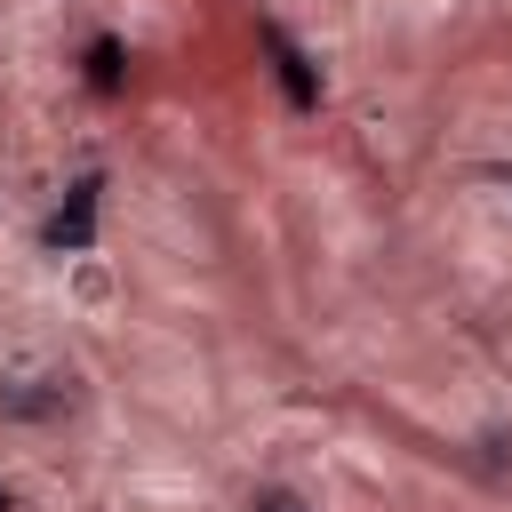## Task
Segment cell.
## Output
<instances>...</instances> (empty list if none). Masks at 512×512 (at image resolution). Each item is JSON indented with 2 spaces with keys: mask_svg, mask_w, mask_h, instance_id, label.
<instances>
[{
  "mask_svg": "<svg viewBox=\"0 0 512 512\" xmlns=\"http://www.w3.org/2000/svg\"><path fill=\"white\" fill-rule=\"evenodd\" d=\"M120 64H128V56H120V40H112V32H96V40H88V80H96V88H120Z\"/></svg>",
  "mask_w": 512,
  "mask_h": 512,
  "instance_id": "3",
  "label": "cell"
},
{
  "mask_svg": "<svg viewBox=\"0 0 512 512\" xmlns=\"http://www.w3.org/2000/svg\"><path fill=\"white\" fill-rule=\"evenodd\" d=\"M0 512H8V488H0Z\"/></svg>",
  "mask_w": 512,
  "mask_h": 512,
  "instance_id": "5",
  "label": "cell"
},
{
  "mask_svg": "<svg viewBox=\"0 0 512 512\" xmlns=\"http://www.w3.org/2000/svg\"><path fill=\"white\" fill-rule=\"evenodd\" d=\"M504 184H512V176H504Z\"/></svg>",
  "mask_w": 512,
  "mask_h": 512,
  "instance_id": "6",
  "label": "cell"
},
{
  "mask_svg": "<svg viewBox=\"0 0 512 512\" xmlns=\"http://www.w3.org/2000/svg\"><path fill=\"white\" fill-rule=\"evenodd\" d=\"M96 192H104V176H80V184L64 192V208L48 216V248H56V256H80V248L96 240Z\"/></svg>",
  "mask_w": 512,
  "mask_h": 512,
  "instance_id": "2",
  "label": "cell"
},
{
  "mask_svg": "<svg viewBox=\"0 0 512 512\" xmlns=\"http://www.w3.org/2000/svg\"><path fill=\"white\" fill-rule=\"evenodd\" d=\"M256 40H264V56H272V72H280L288 104H296V112H312V104H320V72H312V56H304V48H296V40H288L272 16L256 24Z\"/></svg>",
  "mask_w": 512,
  "mask_h": 512,
  "instance_id": "1",
  "label": "cell"
},
{
  "mask_svg": "<svg viewBox=\"0 0 512 512\" xmlns=\"http://www.w3.org/2000/svg\"><path fill=\"white\" fill-rule=\"evenodd\" d=\"M248 512H304V504H296L288 488H256V504H248Z\"/></svg>",
  "mask_w": 512,
  "mask_h": 512,
  "instance_id": "4",
  "label": "cell"
}]
</instances>
